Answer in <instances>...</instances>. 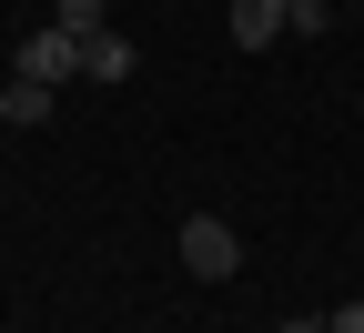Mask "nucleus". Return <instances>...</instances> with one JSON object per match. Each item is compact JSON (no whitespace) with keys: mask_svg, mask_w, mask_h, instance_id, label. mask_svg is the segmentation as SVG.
Instances as JSON below:
<instances>
[{"mask_svg":"<svg viewBox=\"0 0 364 333\" xmlns=\"http://www.w3.org/2000/svg\"><path fill=\"white\" fill-rule=\"evenodd\" d=\"M223 21H233L243 51H273V40L294 31V0H223Z\"/></svg>","mask_w":364,"mask_h":333,"instance_id":"obj_3","label":"nucleus"},{"mask_svg":"<svg viewBox=\"0 0 364 333\" xmlns=\"http://www.w3.org/2000/svg\"><path fill=\"white\" fill-rule=\"evenodd\" d=\"M51 21H61V31H81V40H91V31H112V0H51Z\"/></svg>","mask_w":364,"mask_h":333,"instance_id":"obj_6","label":"nucleus"},{"mask_svg":"<svg viewBox=\"0 0 364 333\" xmlns=\"http://www.w3.org/2000/svg\"><path fill=\"white\" fill-rule=\"evenodd\" d=\"M172 253H182V273H193V283H233V273H243V232L223 222V212H182Z\"/></svg>","mask_w":364,"mask_h":333,"instance_id":"obj_1","label":"nucleus"},{"mask_svg":"<svg viewBox=\"0 0 364 333\" xmlns=\"http://www.w3.org/2000/svg\"><path fill=\"white\" fill-rule=\"evenodd\" d=\"M11 71H21V81H51V91H61V81H81V31L41 21V31L21 40V51H11Z\"/></svg>","mask_w":364,"mask_h":333,"instance_id":"obj_2","label":"nucleus"},{"mask_svg":"<svg viewBox=\"0 0 364 333\" xmlns=\"http://www.w3.org/2000/svg\"><path fill=\"white\" fill-rule=\"evenodd\" d=\"M324 21H334V0H294V31H304V40L324 31Z\"/></svg>","mask_w":364,"mask_h":333,"instance_id":"obj_7","label":"nucleus"},{"mask_svg":"<svg viewBox=\"0 0 364 333\" xmlns=\"http://www.w3.org/2000/svg\"><path fill=\"white\" fill-rule=\"evenodd\" d=\"M0 121H11V131H41V121H51V81H0Z\"/></svg>","mask_w":364,"mask_h":333,"instance_id":"obj_4","label":"nucleus"},{"mask_svg":"<svg viewBox=\"0 0 364 333\" xmlns=\"http://www.w3.org/2000/svg\"><path fill=\"white\" fill-rule=\"evenodd\" d=\"M324 323H334V333H364V303H334Z\"/></svg>","mask_w":364,"mask_h":333,"instance_id":"obj_8","label":"nucleus"},{"mask_svg":"<svg viewBox=\"0 0 364 333\" xmlns=\"http://www.w3.org/2000/svg\"><path fill=\"white\" fill-rule=\"evenodd\" d=\"M273 333H334V323L324 313H294V323H273Z\"/></svg>","mask_w":364,"mask_h":333,"instance_id":"obj_9","label":"nucleus"},{"mask_svg":"<svg viewBox=\"0 0 364 333\" xmlns=\"http://www.w3.org/2000/svg\"><path fill=\"white\" fill-rule=\"evenodd\" d=\"M81 81H132V40L122 31H91L81 40Z\"/></svg>","mask_w":364,"mask_h":333,"instance_id":"obj_5","label":"nucleus"}]
</instances>
